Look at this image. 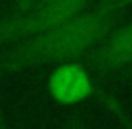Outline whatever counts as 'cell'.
Segmentation results:
<instances>
[{
  "label": "cell",
  "instance_id": "obj_1",
  "mask_svg": "<svg viewBox=\"0 0 132 129\" xmlns=\"http://www.w3.org/2000/svg\"><path fill=\"white\" fill-rule=\"evenodd\" d=\"M120 8V3L107 0L93 10L79 11L36 34L23 37L20 44L0 54V72L14 73L42 64L73 61L86 54L100 45L113 28Z\"/></svg>",
  "mask_w": 132,
  "mask_h": 129
},
{
  "label": "cell",
  "instance_id": "obj_2",
  "mask_svg": "<svg viewBox=\"0 0 132 129\" xmlns=\"http://www.w3.org/2000/svg\"><path fill=\"white\" fill-rule=\"evenodd\" d=\"M89 0H48L37 11L0 23V44L36 34L82 11Z\"/></svg>",
  "mask_w": 132,
  "mask_h": 129
},
{
  "label": "cell",
  "instance_id": "obj_3",
  "mask_svg": "<svg viewBox=\"0 0 132 129\" xmlns=\"http://www.w3.org/2000/svg\"><path fill=\"white\" fill-rule=\"evenodd\" d=\"M93 86L89 72L75 61H65L48 78V92L61 104H78L92 95Z\"/></svg>",
  "mask_w": 132,
  "mask_h": 129
},
{
  "label": "cell",
  "instance_id": "obj_4",
  "mask_svg": "<svg viewBox=\"0 0 132 129\" xmlns=\"http://www.w3.org/2000/svg\"><path fill=\"white\" fill-rule=\"evenodd\" d=\"M95 66L101 72H112L132 66V22L106 36L95 56Z\"/></svg>",
  "mask_w": 132,
  "mask_h": 129
},
{
  "label": "cell",
  "instance_id": "obj_5",
  "mask_svg": "<svg viewBox=\"0 0 132 129\" xmlns=\"http://www.w3.org/2000/svg\"><path fill=\"white\" fill-rule=\"evenodd\" d=\"M113 2H117V3H120V5L123 6V5H126V3H130L132 0H113Z\"/></svg>",
  "mask_w": 132,
  "mask_h": 129
},
{
  "label": "cell",
  "instance_id": "obj_6",
  "mask_svg": "<svg viewBox=\"0 0 132 129\" xmlns=\"http://www.w3.org/2000/svg\"><path fill=\"white\" fill-rule=\"evenodd\" d=\"M0 126H2V114H0Z\"/></svg>",
  "mask_w": 132,
  "mask_h": 129
},
{
  "label": "cell",
  "instance_id": "obj_7",
  "mask_svg": "<svg viewBox=\"0 0 132 129\" xmlns=\"http://www.w3.org/2000/svg\"><path fill=\"white\" fill-rule=\"evenodd\" d=\"M47 2H48V0H47Z\"/></svg>",
  "mask_w": 132,
  "mask_h": 129
}]
</instances>
